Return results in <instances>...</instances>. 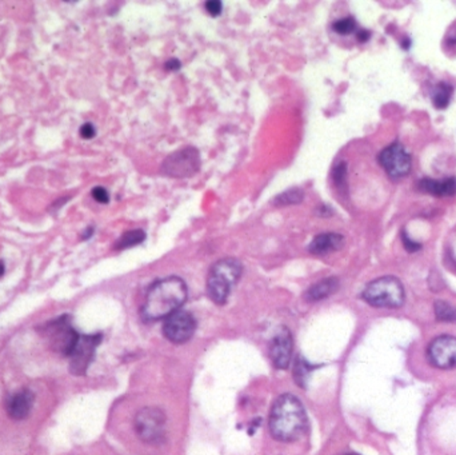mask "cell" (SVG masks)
I'll use <instances>...</instances> for the list:
<instances>
[{"label":"cell","mask_w":456,"mask_h":455,"mask_svg":"<svg viewBox=\"0 0 456 455\" xmlns=\"http://www.w3.org/2000/svg\"><path fill=\"white\" fill-rule=\"evenodd\" d=\"M91 193L92 198H93L96 202L102 203V205H106V203H108V202H110V195H108V191H107L104 187H101V186L93 187V189H92Z\"/></svg>","instance_id":"obj_24"},{"label":"cell","mask_w":456,"mask_h":455,"mask_svg":"<svg viewBox=\"0 0 456 455\" xmlns=\"http://www.w3.org/2000/svg\"><path fill=\"white\" fill-rule=\"evenodd\" d=\"M196 330V320L188 311H176L167 317L163 325V334L175 344L190 341Z\"/></svg>","instance_id":"obj_9"},{"label":"cell","mask_w":456,"mask_h":455,"mask_svg":"<svg viewBox=\"0 0 456 455\" xmlns=\"http://www.w3.org/2000/svg\"><path fill=\"white\" fill-rule=\"evenodd\" d=\"M146 240V232L143 230H131L123 234L115 245L116 250H125L140 245L143 240Z\"/></svg>","instance_id":"obj_18"},{"label":"cell","mask_w":456,"mask_h":455,"mask_svg":"<svg viewBox=\"0 0 456 455\" xmlns=\"http://www.w3.org/2000/svg\"><path fill=\"white\" fill-rule=\"evenodd\" d=\"M166 69H170V71H178V69H181V62L178 59H170L166 63Z\"/></svg>","instance_id":"obj_28"},{"label":"cell","mask_w":456,"mask_h":455,"mask_svg":"<svg viewBox=\"0 0 456 455\" xmlns=\"http://www.w3.org/2000/svg\"><path fill=\"white\" fill-rule=\"evenodd\" d=\"M200 154L195 147H186L172 152L161 164V174L183 179L190 178L200 170Z\"/></svg>","instance_id":"obj_7"},{"label":"cell","mask_w":456,"mask_h":455,"mask_svg":"<svg viewBox=\"0 0 456 455\" xmlns=\"http://www.w3.org/2000/svg\"><path fill=\"white\" fill-rule=\"evenodd\" d=\"M343 245H344V238L341 234L326 232V234H320L318 237H315L309 243L308 250L311 254L323 255V254H329L332 251L341 250Z\"/></svg>","instance_id":"obj_14"},{"label":"cell","mask_w":456,"mask_h":455,"mask_svg":"<svg viewBox=\"0 0 456 455\" xmlns=\"http://www.w3.org/2000/svg\"><path fill=\"white\" fill-rule=\"evenodd\" d=\"M348 455H358V454H348Z\"/></svg>","instance_id":"obj_32"},{"label":"cell","mask_w":456,"mask_h":455,"mask_svg":"<svg viewBox=\"0 0 456 455\" xmlns=\"http://www.w3.org/2000/svg\"><path fill=\"white\" fill-rule=\"evenodd\" d=\"M370 36H371V33H370V31H367V30H359V31L356 33V38L359 39V42H365V40H368V39H370Z\"/></svg>","instance_id":"obj_29"},{"label":"cell","mask_w":456,"mask_h":455,"mask_svg":"<svg viewBox=\"0 0 456 455\" xmlns=\"http://www.w3.org/2000/svg\"><path fill=\"white\" fill-rule=\"evenodd\" d=\"M379 163L392 179L406 176L411 170V157L400 143H392L379 154Z\"/></svg>","instance_id":"obj_8"},{"label":"cell","mask_w":456,"mask_h":455,"mask_svg":"<svg viewBox=\"0 0 456 455\" xmlns=\"http://www.w3.org/2000/svg\"><path fill=\"white\" fill-rule=\"evenodd\" d=\"M42 335L54 352L64 356L71 355L80 338L78 331L71 326L69 315H62L46 323L42 327Z\"/></svg>","instance_id":"obj_5"},{"label":"cell","mask_w":456,"mask_h":455,"mask_svg":"<svg viewBox=\"0 0 456 455\" xmlns=\"http://www.w3.org/2000/svg\"><path fill=\"white\" fill-rule=\"evenodd\" d=\"M346 178H347V164L344 162H341L334 169V182L338 187H343L346 184Z\"/></svg>","instance_id":"obj_23"},{"label":"cell","mask_w":456,"mask_h":455,"mask_svg":"<svg viewBox=\"0 0 456 455\" xmlns=\"http://www.w3.org/2000/svg\"><path fill=\"white\" fill-rule=\"evenodd\" d=\"M339 288V281L336 278H326L321 279L318 283L311 286L306 293V300L308 302H319L336 293Z\"/></svg>","instance_id":"obj_16"},{"label":"cell","mask_w":456,"mask_h":455,"mask_svg":"<svg viewBox=\"0 0 456 455\" xmlns=\"http://www.w3.org/2000/svg\"><path fill=\"white\" fill-rule=\"evenodd\" d=\"M419 189L424 193H433L435 196H452L456 193V176L445 178L443 181L423 178L419 182Z\"/></svg>","instance_id":"obj_15"},{"label":"cell","mask_w":456,"mask_h":455,"mask_svg":"<svg viewBox=\"0 0 456 455\" xmlns=\"http://www.w3.org/2000/svg\"><path fill=\"white\" fill-rule=\"evenodd\" d=\"M243 271L241 263L235 258H226L215 263L207 276V294L217 305H224L232 287Z\"/></svg>","instance_id":"obj_3"},{"label":"cell","mask_w":456,"mask_h":455,"mask_svg":"<svg viewBox=\"0 0 456 455\" xmlns=\"http://www.w3.org/2000/svg\"><path fill=\"white\" fill-rule=\"evenodd\" d=\"M307 414L303 403L292 394L276 399L270 411L268 427L276 441L294 442L307 430Z\"/></svg>","instance_id":"obj_1"},{"label":"cell","mask_w":456,"mask_h":455,"mask_svg":"<svg viewBox=\"0 0 456 455\" xmlns=\"http://www.w3.org/2000/svg\"><path fill=\"white\" fill-rule=\"evenodd\" d=\"M435 315L442 322L452 323L456 322V308L445 300L435 302Z\"/></svg>","instance_id":"obj_20"},{"label":"cell","mask_w":456,"mask_h":455,"mask_svg":"<svg viewBox=\"0 0 456 455\" xmlns=\"http://www.w3.org/2000/svg\"><path fill=\"white\" fill-rule=\"evenodd\" d=\"M309 364H306L303 359L297 358V362H295V379H297V383L300 386H304L306 385V381H307L308 373L312 370L311 367H308Z\"/></svg>","instance_id":"obj_22"},{"label":"cell","mask_w":456,"mask_h":455,"mask_svg":"<svg viewBox=\"0 0 456 455\" xmlns=\"http://www.w3.org/2000/svg\"><path fill=\"white\" fill-rule=\"evenodd\" d=\"M303 199H304V193L302 190H299V189H291V190H287L285 193L278 195L274 199V205H297V203L303 202Z\"/></svg>","instance_id":"obj_19"},{"label":"cell","mask_w":456,"mask_h":455,"mask_svg":"<svg viewBox=\"0 0 456 455\" xmlns=\"http://www.w3.org/2000/svg\"><path fill=\"white\" fill-rule=\"evenodd\" d=\"M294 352V339L291 332L287 329H282L276 332L270 347V356L276 369L285 370L292 361Z\"/></svg>","instance_id":"obj_12"},{"label":"cell","mask_w":456,"mask_h":455,"mask_svg":"<svg viewBox=\"0 0 456 455\" xmlns=\"http://www.w3.org/2000/svg\"><path fill=\"white\" fill-rule=\"evenodd\" d=\"M187 299V286L178 276L160 279L149 287L142 315L147 320L167 318L179 311Z\"/></svg>","instance_id":"obj_2"},{"label":"cell","mask_w":456,"mask_h":455,"mask_svg":"<svg viewBox=\"0 0 456 455\" xmlns=\"http://www.w3.org/2000/svg\"><path fill=\"white\" fill-rule=\"evenodd\" d=\"M205 10L211 16H219L223 10V4L220 0H210L205 3Z\"/></svg>","instance_id":"obj_25"},{"label":"cell","mask_w":456,"mask_h":455,"mask_svg":"<svg viewBox=\"0 0 456 455\" xmlns=\"http://www.w3.org/2000/svg\"><path fill=\"white\" fill-rule=\"evenodd\" d=\"M4 270H6V267H4V262H3V261H0V278L3 276V274H4Z\"/></svg>","instance_id":"obj_30"},{"label":"cell","mask_w":456,"mask_h":455,"mask_svg":"<svg viewBox=\"0 0 456 455\" xmlns=\"http://www.w3.org/2000/svg\"><path fill=\"white\" fill-rule=\"evenodd\" d=\"M428 356L438 369L450 370L456 367V338L442 335L433 339L428 347Z\"/></svg>","instance_id":"obj_11"},{"label":"cell","mask_w":456,"mask_h":455,"mask_svg":"<svg viewBox=\"0 0 456 455\" xmlns=\"http://www.w3.org/2000/svg\"><path fill=\"white\" fill-rule=\"evenodd\" d=\"M79 134L83 139H92L96 135V130L92 123H84L80 127Z\"/></svg>","instance_id":"obj_26"},{"label":"cell","mask_w":456,"mask_h":455,"mask_svg":"<svg viewBox=\"0 0 456 455\" xmlns=\"http://www.w3.org/2000/svg\"><path fill=\"white\" fill-rule=\"evenodd\" d=\"M102 342V334L80 335L74 352L69 355V370L75 376L86 374L89 366L91 364L95 350Z\"/></svg>","instance_id":"obj_10"},{"label":"cell","mask_w":456,"mask_h":455,"mask_svg":"<svg viewBox=\"0 0 456 455\" xmlns=\"http://www.w3.org/2000/svg\"><path fill=\"white\" fill-rule=\"evenodd\" d=\"M134 425L137 437L146 444H160L166 437V414L158 408L140 410Z\"/></svg>","instance_id":"obj_6"},{"label":"cell","mask_w":456,"mask_h":455,"mask_svg":"<svg viewBox=\"0 0 456 455\" xmlns=\"http://www.w3.org/2000/svg\"><path fill=\"white\" fill-rule=\"evenodd\" d=\"M334 31L339 35H350L356 31V22L354 18H343L341 21L334 23Z\"/></svg>","instance_id":"obj_21"},{"label":"cell","mask_w":456,"mask_h":455,"mask_svg":"<svg viewBox=\"0 0 456 455\" xmlns=\"http://www.w3.org/2000/svg\"><path fill=\"white\" fill-rule=\"evenodd\" d=\"M454 94V87L448 83L440 82L433 87V92H431V101H433V107L438 110H445L448 107V104L451 102Z\"/></svg>","instance_id":"obj_17"},{"label":"cell","mask_w":456,"mask_h":455,"mask_svg":"<svg viewBox=\"0 0 456 455\" xmlns=\"http://www.w3.org/2000/svg\"><path fill=\"white\" fill-rule=\"evenodd\" d=\"M410 39H409V38H406V43H403V48H404V50H409V48H410Z\"/></svg>","instance_id":"obj_31"},{"label":"cell","mask_w":456,"mask_h":455,"mask_svg":"<svg viewBox=\"0 0 456 455\" xmlns=\"http://www.w3.org/2000/svg\"><path fill=\"white\" fill-rule=\"evenodd\" d=\"M34 393L31 390H28V388H24V390H21V391L12 394L11 397L7 400V412H8V415L15 421L25 420L31 412V409L34 406Z\"/></svg>","instance_id":"obj_13"},{"label":"cell","mask_w":456,"mask_h":455,"mask_svg":"<svg viewBox=\"0 0 456 455\" xmlns=\"http://www.w3.org/2000/svg\"><path fill=\"white\" fill-rule=\"evenodd\" d=\"M363 299L374 308H397L404 303V287L394 276H383L368 283Z\"/></svg>","instance_id":"obj_4"},{"label":"cell","mask_w":456,"mask_h":455,"mask_svg":"<svg viewBox=\"0 0 456 455\" xmlns=\"http://www.w3.org/2000/svg\"><path fill=\"white\" fill-rule=\"evenodd\" d=\"M403 242H404V246H406V249L409 251H416L419 250L421 249V246L418 245V243H415V242H412V240L407 237V235H404L403 237Z\"/></svg>","instance_id":"obj_27"}]
</instances>
